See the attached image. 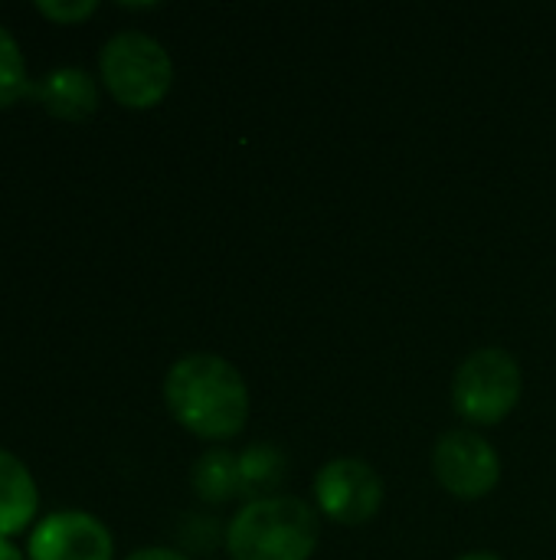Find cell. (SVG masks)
<instances>
[{"instance_id":"obj_1","label":"cell","mask_w":556,"mask_h":560,"mask_svg":"<svg viewBox=\"0 0 556 560\" xmlns=\"http://www.w3.org/2000/svg\"><path fill=\"white\" fill-rule=\"evenodd\" d=\"M167 413L200 440H233L249 420V387L242 374L216 354H187L164 377Z\"/></svg>"},{"instance_id":"obj_2","label":"cell","mask_w":556,"mask_h":560,"mask_svg":"<svg viewBox=\"0 0 556 560\" xmlns=\"http://www.w3.org/2000/svg\"><path fill=\"white\" fill-rule=\"evenodd\" d=\"M318 548V512L295 495L246 502L229 528V560H308Z\"/></svg>"},{"instance_id":"obj_3","label":"cell","mask_w":556,"mask_h":560,"mask_svg":"<svg viewBox=\"0 0 556 560\" xmlns=\"http://www.w3.org/2000/svg\"><path fill=\"white\" fill-rule=\"evenodd\" d=\"M98 79L118 105L147 112L167 98L174 85V62L154 36L121 30L108 36L98 52Z\"/></svg>"},{"instance_id":"obj_4","label":"cell","mask_w":556,"mask_h":560,"mask_svg":"<svg viewBox=\"0 0 556 560\" xmlns=\"http://www.w3.org/2000/svg\"><path fill=\"white\" fill-rule=\"evenodd\" d=\"M521 368L501 348H482L469 354L452 377V407L472 427H495L521 400Z\"/></svg>"},{"instance_id":"obj_5","label":"cell","mask_w":556,"mask_h":560,"mask_svg":"<svg viewBox=\"0 0 556 560\" xmlns=\"http://www.w3.org/2000/svg\"><path fill=\"white\" fill-rule=\"evenodd\" d=\"M433 472L459 502H478L501 482V459L488 440L472 430H449L436 440Z\"/></svg>"},{"instance_id":"obj_6","label":"cell","mask_w":556,"mask_h":560,"mask_svg":"<svg viewBox=\"0 0 556 560\" xmlns=\"http://www.w3.org/2000/svg\"><path fill=\"white\" fill-rule=\"evenodd\" d=\"M315 499L331 522L357 528L380 512L383 482L377 469L364 459H331L315 476Z\"/></svg>"},{"instance_id":"obj_7","label":"cell","mask_w":556,"mask_h":560,"mask_svg":"<svg viewBox=\"0 0 556 560\" xmlns=\"http://www.w3.org/2000/svg\"><path fill=\"white\" fill-rule=\"evenodd\" d=\"M29 560H111L115 541L102 518L88 512H52L29 535Z\"/></svg>"},{"instance_id":"obj_8","label":"cell","mask_w":556,"mask_h":560,"mask_svg":"<svg viewBox=\"0 0 556 560\" xmlns=\"http://www.w3.org/2000/svg\"><path fill=\"white\" fill-rule=\"evenodd\" d=\"M29 98L59 121H85L98 112L102 92L88 69L82 66H59L46 75L33 79Z\"/></svg>"},{"instance_id":"obj_9","label":"cell","mask_w":556,"mask_h":560,"mask_svg":"<svg viewBox=\"0 0 556 560\" xmlns=\"http://www.w3.org/2000/svg\"><path fill=\"white\" fill-rule=\"evenodd\" d=\"M39 489L33 472L13 453L0 450V538H13L36 522Z\"/></svg>"},{"instance_id":"obj_10","label":"cell","mask_w":556,"mask_h":560,"mask_svg":"<svg viewBox=\"0 0 556 560\" xmlns=\"http://www.w3.org/2000/svg\"><path fill=\"white\" fill-rule=\"evenodd\" d=\"M190 486H193L197 499H203L210 505H223V502L242 495V489H239V456H233L223 446L206 450L193 463Z\"/></svg>"},{"instance_id":"obj_11","label":"cell","mask_w":556,"mask_h":560,"mask_svg":"<svg viewBox=\"0 0 556 560\" xmlns=\"http://www.w3.org/2000/svg\"><path fill=\"white\" fill-rule=\"evenodd\" d=\"M285 479V456L272 443H252L239 456V489L249 502L275 499V489Z\"/></svg>"},{"instance_id":"obj_12","label":"cell","mask_w":556,"mask_h":560,"mask_svg":"<svg viewBox=\"0 0 556 560\" xmlns=\"http://www.w3.org/2000/svg\"><path fill=\"white\" fill-rule=\"evenodd\" d=\"M33 79L26 72V59L23 49L16 43V36L0 26V112L16 105L20 98H29Z\"/></svg>"},{"instance_id":"obj_13","label":"cell","mask_w":556,"mask_h":560,"mask_svg":"<svg viewBox=\"0 0 556 560\" xmlns=\"http://www.w3.org/2000/svg\"><path fill=\"white\" fill-rule=\"evenodd\" d=\"M33 10L59 26H75L82 20H88L98 10V0H36Z\"/></svg>"},{"instance_id":"obj_14","label":"cell","mask_w":556,"mask_h":560,"mask_svg":"<svg viewBox=\"0 0 556 560\" xmlns=\"http://www.w3.org/2000/svg\"><path fill=\"white\" fill-rule=\"evenodd\" d=\"M125 560H190L180 551H170V548H141L134 555H128Z\"/></svg>"},{"instance_id":"obj_15","label":"cell","mask_w":556,"mask_h":560,"mask_svg":"<svg viewBox=\"0 0 556 560\" xmlns=\"http://www.w3.org/2000/svg\"><path fill=\"white\" fill-rule=\"evenodd\" d=\"M0 560H26L10 538H0Z\"/></svg>"},{"instance_id":"obj_16","label":"cell","mask_w":556,"mask_h":560,"mask_svg":"<svg viewBox=\"0 0 556 560\" xmlns=\"http://www.w3.org/2000/svg\"><path fill=\"white\" fill-rule=\"evenodd\" d=\"M459 560H501L498 555H488V551H475V555H465V558Z\"/></svg>"}]
</instances>
